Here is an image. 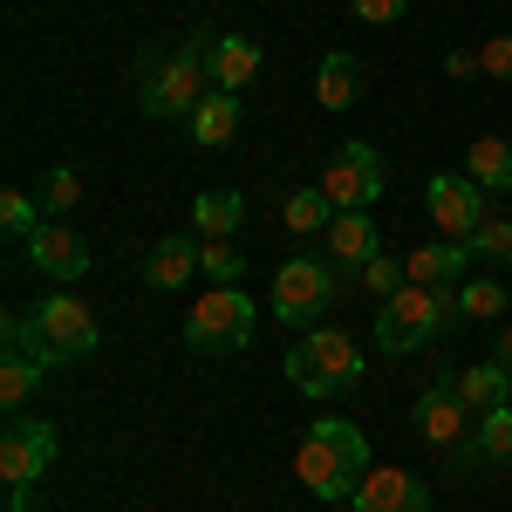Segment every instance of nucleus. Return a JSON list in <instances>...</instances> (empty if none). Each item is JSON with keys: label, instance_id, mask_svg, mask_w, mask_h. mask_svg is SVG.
Returning <instances> with one entry per match:
<instances>
[{"label": "nucleus", "instance_id": "nucleus-14", "mask_svg": "<svg viewBox=\"0 0 512 512\" xmlns=\"http://www.w3.org/2000/svg\"><path fill=\"white\" fill-rule=\"evenodd\" d=\"M198 260H205V239L198 233H171L151 246V260H144V280H151V294H178L185 280L198 274Z\"/></svg>", "mask_w": 512, "mask_h": 512}, {"label": "nucleus", "instance_id": "nucleus-26", "mask_svg": "<svg viewBox=\"0 0 512 512\" xmlns=\"http://www.w3.org/2000/svg\"><path fill=\"white\" fill-rule=\"evenodd\" d=\"M478 451H485V465H512V403L478 417Z\"/></svg>", "mask_w": 512, "mask_h": 512}, {"label": "nucleus", "instance_id": "nucleus-34", "mask_svg": "<svg viewBox=\"0 0 512 512\" xmlns=\"http://www.w3.org/2000/svg\"><path fill=\"white\" fill-rule=\"evenodd\" d=\"M7 512H35V485H21V492H7Z\"/></svg>", "mask_w": 512, "mask_h": 512}, {"label": "nucleus", "instance_id": "nucleus-23", "mask_svg": "<svg viewBox=\"0 0 512 512\" xmlns=\"http://www.w3.org/2000/svg\"><path fill=\"white\" fill-rule=\"evenodd\" d=\"M41 376H48V362H35L28 349H7V355H0V403H7V417L28 403V390H35Z\"/></svg>", "mask_w": 512, "mask_h": 512}, {"label": "nucleus", "instance_id": "nucleus-20", "mask_svg": "<svg viewBox=\"0 0 512 512\" xmlns=\"http://www.w3.org/2000/svg\"><path fill=\"white\" fill-rule=\"evenodd\" d=\"M239 219H246V198L239 192H198L192 198V233L198 239H233Z\"/></svg>", "mask_w": 512, "mask_h": 512}, {"label": "nucleus", "instance_id": "nucleus-8", "mask_svg": "<svg viewBox=\"0 0 512 512\" xmlns=\"http://www.w3.org/2000/svg\"><path fill=\"white\" fill-rule=\"evenodd\" d=\"M321 192L335 198V212H369V205L383 198V158H376L362 137H349L335 158L321 164Z\"/></svg>", "mask_w": 512, "mask_h": 512}, {"label": "nucleus", "instance_id": "nucleus-19", "mask_svg": "<svg viewBox=\"0 0 512 512\" xmlns=\"http://www.w3.org/2000/svg\"><path fill=\"white\" fill-rule=\"evenodd\" d=\"M465 178L478 192H512V144L506 137H478L465 151Z\"/></svg>", "mask_w": 512, "mask_h": 512}, {"label": "nucleus", "instance_id": "nucleus-30", "mask_svg": "<svg viewBox=\"0 0 512 512\" xmlns=\"http://www.w3.org/2000/svg\"><path fill=\"white\" fill-rule=\"evenodd\" d=\"M0 226H7V233L14 239H28L41 226V212H35V198L21 192V185H7V192H0Z\"/></svg>", "mask_w": 512, "mask_h": 512}, {"label": "nucleus", "instance_id": "nucleus-7", "mask_svg": "<svg viewBox=\"0 0 512 512\" xmlns=\"http://www.w3.org/2000/svg\"><path fill=\"white\" fill-rule=\"evenodd\" d=\"M328 301H335V267L315 260V253L287 260V267L274 274V321H287V328H308Z\"/></svg>", "mask_w": 512, "mask_h": 512}, {"label": "nucleus", "instance_id": "nucleus-33", "mask_svg": "<svg viewBox=\"0 0 512 512\" xmlns=\"http://www.w3.org/2000/svg\"><path fill=\"white\" fill-rule=\"evenodd\" d=\"M349 7H355V21H376V28H383V21H396L410 0H349Z\"/></svg>", "mask_w": 512, "mask_h": 512}, {"label": "nucleus", "instance_id": "nucleus-5", "mask_svg": "<svg viewBox=\"0 0 512 512\" xmlns=\"http://www.w3.org/2000/svg\"><path fill=\"white\" fill-rule=\"evenodd\" d=\"M355 376H362V349L342 328H315L287 355V383L301 396H342V390H355Z\"/></svg>", "mask_w": 512, "mask_h": 512}, {"label": "nucleus", "instance_id": "nucleus-12", "mask_svg": "<svg viewBox=\"0 0 512 512\" xmlns=\"http://www.w3.org/2000/svg\"><path fill=\"white\" fill-rule=\"evenodd\" d=\"M478 185L472 178H431V192H424V205H431V226L444 239H472L478 219H485V205H478Z\"/></svg>", "mask_w": 512, "mask_h": 512}, {"label": "nucleus", "instance_id": "nucleus-13", "mask_svg": "<svg viewBox=\"0 0 512 512\" xmlns=\"http://www.w3.org/2000/svg\"><path fill=\"white\" fill-rule=\"evenodd\" d=\"M28 260L55 280H76L82 267H89V239H82L76 226H62V219H41L35 233H28Z\"/></svg>", "mask_w": 512, "mask_h": 512}, {"label": "nucleus", "instance_id": "nucleus-32", "mask_svg": "<svg viewBox=\"0 0 512 512\" xmlns=\"http://www.w3.org/2000/svg\"><path fill=\"white\" fill-rule=\"evenodd\" d=\"M478 76H492V82H512V35H492L485 48H478Z\"/></svg>", "mask_w": 512, "mask_h": 512}, {"label": "nucleus", "instance_id": "nucleus-17", "mask_svg": "<svg viewBox=\"0 0 512 512\" xmlns=\"http://www.w3.org/2000/svg\"><path fill=\"white\" fill-rule=\"evenodd\" d=\"M403 267H410V280H417V287H458V280H465V267H472V246H465V239H444V246H417V253H410Z\"/></svg>", "mask_w": 512, "mask_h": 512}, {"label": "nucleus", "instance_id": "nucleus-24", "mask_svg": "<svg viewBox=\"0 0 512 512\" xmlns=\"http://www.w3.org/2000/svg\"><path fill=\"white\" fill-rule=\"evenodd\" d=\"M280 219H287V233H328L335 226V198L321 192V185H308V192H294L287 205H280Z\"/></svg>", "mask_w": 512, "mask_h": 512}, {"label": "nucleus", "instance_id": "nucleus-6", "mask_svg": "<svg viewBox=\"0 0 512 512\" xmlns=\"http://www.w3.org/2000/svg\"><path fill=\"white\" fill-rule=\"evenodd\" d=\"M253 301L239 294V287H205V301H198L192 315H185V342L198 355H233L253 342Z\"/></svg>", "mask_w": 512, "mask_h": 512}, {"label": "nucleus", "instance_id": "nucleus-1", "mask_svg": "<svg viewBox=\"0 0 512 512\" xmlns=\"http://www.w3.org/2000/svg\"><path fill=\"white\" fill-rule=\"evenodd\" d=\"M294 472L315 499H355V485L369 478V437L349 417H321L308 444L294 451Z\"/></svg>", "mask_w": 512, "mask_h": 512}, {"label": "nucleus", "instance_id": "nucleus-28", "mask_svg": "<svg viewBox=\"0 0 512 512\" xmlns=\"http://www.w3.org/2000/svg\"><path fill=\"white\" fill-rule=\"evenodd\" d=\"M76 205H82V171H76V164H55L48 185H41V212L62 219V212H76Z\"/></svg>", "mask_w": 512, "mask_h": 512}, {"label": "nucleus", "instance_id": "nucleus-2", "mask_svg": "<svg viewBox=\"0 0 512 512\" xmlns=\"http://www.w3.org/2000/svg\"><path fill=\"white\" fill-rule=\"evenodd\" d=\"M103 342V328H96V308H82L76 294H55V301H41L28 315H7V349H28L35 362H76Z\"/></svg>", "mask_w": 512, "mask_h": 512}, {"label": "nucleus", "instance_id": "nucleus-29", "mask_svg": "<svg viewBox=\"0 0 512 512\" xmlns=\"http://www.w3.org/2000/svg\"><path fill=\"white\" fill-rule=\"evenodd\" d=\"M198 274L212 280V287H233V280L246 274V260H239L233 239H205V260H198Z\"/></svg>", "mask_w": 512, "mask_h": 512}, {"label": "nucleus", "instance_id": "nucleus-4", "mask_svg": "<svg viewBox=\"0 0 512 512\" xmlns=\"http://www.w3.org/2000/svg\"><path fill=\"white\" fill-rule=\"evenodd\" d=\"M458 287H403V294H390L383 301V315H376V349L390 355H410L424 349V342H437V335H451L458 328Z\"/></svg>", "mask_w": 512, "mask_h": 512}, {"label": "nucleus", "instance_id": "nucleus-31", "mask_svg": "<svg viewBox=\"0 0 512 512\" xmlns=\"http://www.w3.org/2000/svg\"><path fill=\"white\" fill-rule=\"evenodd\" d=\"M362 287H369L376 301H390V294H403V287H410V267H403V260H383V253H376V260L362 267Z\"/></svg>", "mask_w": 512, "mask_h": 512}, {"label": "nucleus", "instance_id": "nucleus-15", "mask_svg": "<svg viewBox=\"0 0 512 512\" xmlns=\"http://www.w3.org/2000/svg\"><path fill=\"white\" fill-rule=\"evenodd\" d=\"M205 76H212V89L239 96L246 82L260 76V41H246V35H212V48H205Z\"/></svg>", "mask_w": 512, "mask_h": 512}, {"label": "nucleus", "instance_id": "nucleus-10", "mask_svg": "<svg viewBox=\"0 0 512 512\" xmlns=\"http://www.w3.org/2000/svg\"><path fill=\"white\" fill-rule=\"evenodd\" d=\"M417 431H424V444H437V451H451V444H465V437L478 431V417L465 410V396H458L451 376L417 396Z\"/></svg>", "mask_w": 512, "mask_h": 512}, {"label": "nucleus", "instance_id": "nucleus-21", "mask_svg": "<svg viewBox=\"0 0 512 512\" xmlns=\"http://www.w3.org/2000/svg\"><path fill=\"white\" fill-rule=\"evenodd\" d=\"M315 96H321V110H349L355 96H362V62L355 55H321Z\"/></svg>", "mask_w": 512, "mask_h": 512}, {"label": "nucleus", "instance_id": "nucleus-3", "mask_svg": "<svg viewBox=\"0 0 512 512\" xmlns=\"http://www.w3.org/2000/svg\"><path fill=\"white\" fill-rule=\"evenodd\" d=\"M205 48H212V35H192V41H178V48H164V55H144L137 62V82H144V117L151 123H171V117H185L192 123V110L205 103Z\"/></svg>", "mask_w": 512, "mask_h": 512}, {"label": "nucleus", "instance_id": "nucleus-11", "mask_svg": "<svg viewBox=\"0 0 512 512\" xmlns=\"http://www.w3.org/2000/svg\"><path fill=\"white\" fill-rule=\"evenodd\" d=\"M355 512H437L424 478H410L403 465H376V472L355 485Z\"/></svg>", "mask_w": 512, "mask_h": 512}, {"label": "nucleus", "instance_id": "nucleus-25", "mask_svg": "<svg viewBox=\"0 0 512 512\" xmlns=\"http://www.w3.org/2000/svg\"><path fill=\"white\" fill-rule=\"evenodd\" d=\"M506 308H512V294L499 280H458V315L465 321H492V315H506Z\"/></svg>", "mask_w": 512, "mask_h": 512}, {"label": "nucleus", "instance_id": "nucleus-16", "mask_svg": "<svg viewBox=\"0 0 512 512\" xmlns=\"http://www.w3.org/2000/svg\"><path fill=\"white\" fill-rule=\"evenodd\" d=\"M321 239H328V260H335V267H349V274H362V267L383 253V246H376V219H369V212H335V226H328Z\"/></svg>", "mask_w": 512, "mask_h": 512}, {"label": "nucleus", "instance_id": "nucleus-18", "mask_svg": "<svg viewBox=\"0 0 512 512\" xmlns=\"http://www.w3.org/2000/svg\"><path fill=\"white\" fill-rule=\"evenodd\" d=\"M451 383H458V396H465V410H472V417H485V410H499V403H512V369H499V362H478V369H458Z\"/></svg>", "mask_w": 512, "mask_h": 512}, {"label": "nucleus", "instance_id": "nucleus-9", "mask_svg": "<svg viewBox=\"0 0 512 512\" xmlns=\"http://www.w3.org/2000/svg\"><path fill=\"white\" fill-rule=\"evenodd\" d=\"M55 465V424H41V417H7V431H0V478H7V492H21V485H35L48 478Z\"/></svg>", "mask_w": 512, "mask_h": 512}, {"label": "nucleus", "instance_id": "nucleus-27", "mask_svg": "<svg viewBox=\"0 0 512 512\" xmlns=\"http://www.w3.org/2000/svg\"><path fill=\"white\" fill-rule=\"evenodd\" d=\"M465 246H472V260H512V219L506 212H485Z\"/></svg>", "mask_w": 512, "mask_h": 512}, {"label": "nucleus", "instance_id": "nucleus-35", "mask_svg": "<svg viewBox=\"0 0 512 512\" xmlns=\"http://www.w3.org/2000/svg\"><path fill=\"white\" fill-rule=\"evenodd\" d=\"M492 362H499V369H512V328L499 335V355H492Z\"/></svg>", "mask_w": 512, "mask_h": 512}, {"label": "nucleus", "instance_id": "nucleus-22", "mask_svg": "<svg viewBox=\"0 0 512 512\" xmlns=\"http://www.w3.org/2000/svg\"><path fill=\"white\" fill-rule=\"evenodd\" d=\"M192 137H198V144H233V137H239V96L212 89V96L192 110Z\"/></svg>", "mask_w": 512, "mask_h": 512}]
</instances>
